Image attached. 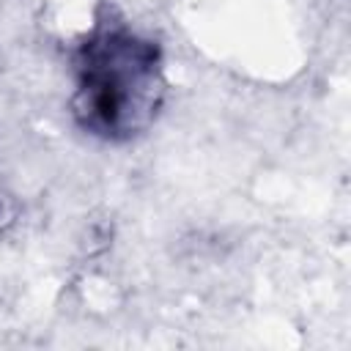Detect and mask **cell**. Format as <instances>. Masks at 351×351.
I'll return each mask as SVG.
<instances>
[{
    "mask_svg": "<svg viewBox=\"0 0 351 351\" xmlns=\"http://www.w3.org/2000/svg\"><path fill=\"white\" fill-rule=\"evenodd\" d=\"M14 217H16V203H14V197L0 189V230L8 228V225L14 222Z\"/></svg>",
    "mask_w": 351,
    "mask_h": 351,
    "instance_id": "2",
    "label": "cell"
},
{
    "mask_svg": "<svg viewBox=\"0 0 351 351\" xmlns=\"http://www.w3.org/2000/svg\"><path fill=\"white\" fill-rule=\"evenodd\" d=\"M162 104L156 44L129 30H99L77 52V121L104 140L140 134Z\"/></svg>",
    "mask_w": 351,
    "mask_h": 351,
    "instance_id": "1",
    "label": "cell"
}]
</instances>
